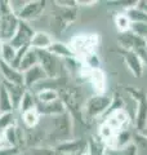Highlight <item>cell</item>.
Segmentation results:
<instances>
[{"label":"cell","instance_id":"obj_1","mask_svg":"<svg viewBox=\"0 0 147 155\" xmlns=\"http://www.w3.org/2000/svg\"><path fill=\"white\" fill-rule=\"evenodd\" d=\"M45 122V128H43L45 140H49L52 142L51 147H54L65 141L72 138L74 133V119L72 115L65 111L61 115L57 116H49Z\"/></svg>","mask_w":147,"mask_h":155},{"label":"cell","instance_id":"obj_2","mask_svg":"<svg viewBox=\"0 0 147 155\" xmlns=\"http://www.w3.org/2000/svg\"><path fill=\"white\" fill-rule=\"evenodd\" d=\"M114 96L111 94H94L89 97L83 106L80 119L83 120V123L90 124L93 123L97 118L100 116H106V114L109 113V110L111 107L112 102H114Z\"/></svg>","mask_w":147,"mask_h":155},{"label":"cell","instance_id":"obj_3","mask_svg":"<svg viewBox=\"0 0 147 155\" xmlns=\"http://www.w3.org/2000/svg\"><path fill=\"white\" fill-rule=\"evenodd\" d=\"M18 26L19 18L9 7V2H0V41H11Z\"/></svg>","mask_w":147,"mask_h":155},{"label":"cell","instance_id":"obj_4","mask_svg":"<svg viewBox=\"0 0 147 155\" xmlns=\"http://www.w3.org/2000/svg\"><path fill=\"white\" fill-rule=\"evenodd\" d=\"M117 44H119L120 49L134 52L141 58L143 65L147 66V41L143 38H139L132 31H128L124 34H119Z\"/></svg>","mask_w":147,"mask_h":155},{"label":"cell","instance_id":"obj_5","mask_svg":"<svg viewBox=\"0 0 147 155\" xmlns=\"http://www.w3.org/2000/svg\"><path fill=\"white\" fill-rule=\"evenodd\" d=\"M98 43H100V38L97 34H80L74 38L68 45L72 49L75 57L83 60L84 57L94 53Z\"/></svg>","mask_w":147,"mask_h":155},{"label":"cell","instance_id":"obj_6","mask_svg":"<svg viewBox=\"0 0 147 155\" xmlns=\"http://www.w3.org/2000/svg\"><path fill=\"white\" fill-rule=\"evenodd\" d=\"M77 18L76 8H66L60 7L56 4V9L51 16V27L56 34H61L70 27Z\"/></svg>","mask_w":147,"mask_h":155},{"label":"cell","instance_id":"obj_7","mask_svg":"<svg viewBox=\"0 0 147 155\" xmlns=\"http://www.w3.org/2000/svg\"><path fill=\"white\" fill-rule=\"evenodd\" d=\"M126 92L134 101H137V113H136V128L139 132L147 124V93L137 87H126Z\"/></svg>","mask_w":147,"mask_h":155},{"label":"cell","instance_id":"obj_8","mask_svg":"<svg viewBox=\"0 0 147 155\" xmlns=\"http://www.w3.org/2000/svg\"><path fill=\"white\" fill-rule=\"evenodd\" d=\"M38 56H39V66L47 74L48 79L52 80L58 79L62 70L61 67L63 65V61H61L56 56H53L48 51H38Z\"/></svg>","mask_w":147,"mask_h":155},{"label":"cell","instance_id":"obj_9","mask_svg":"<svg viewBox=\"0 0 147 155\" xmlns=\"http://www.w3.org/2000/svg\"><path fill=\"white\" fill-rule=\"evenodd\" d=\"M35 32L36 31H34V28L30 26V23L19 21V26L17 28L16 34H14V36L12 38V40L9 41V44L13 48H16L17 51L28 48L31 45V41Z\"/></svg>","mask_w":147,"mask_h":155},{"label":"cell","instance_id":"obj_10","mask_svg":"<svg viewBox=\"0 0 147 155\" xmlns=\"http://www.w3.org/2000/svg\"><path fill=\"white\" fill-rule=\"evenodd\" d=\"M47 7V2H43V0H30V2L26 3V5L23 7V9L17 14V17L19 18V21L23 22H30L34 19H38L40 16H43L44 11H45Z\"/></svg>","mask_w":147,"mask_h":155},{"label":"cell","instance_id":"obj_11","mask_svg":"<svg viewBox=\"0 0 147 155\" xmlns=\"http://www.w3.org/2000/svg\"><path fill=\"white\" fill-rule=\"evenodd\" d=\"M54 149L63 155H81L88 150V141L83 138H71L57 145Z\"/></svg>","mask_w":147,"mask_h":155},{"label":"cell","instance_id":"obj_12","mask_svg":"<svg viewBox=\"0 0 147 155\" xmlns=\"http://www.w3.org/2000/svg\"><path fill=\"white\" fill-rule=\"evenodd\" d=\"M119 53L122 57V61L128 67V70L133 74L136 78H141L143 74V62L141 61V58L132 51H126V49H120L119 48Z\"/></svg>","mask_w":147,"mask_h":155},{"label":"cell","instance_id":"obj_13","mask_svg":"<svg viewBox=\"0 0 147 155\" xmlns=\"http://www.w3.org/2000/svg\"><path fill=\"white\" fill-rule=\"evenodd\" d=\"M0 80L4 83H12L17 85L23 84V74L19 70L14 69L13 66L5 64L0 60Z\"/></svg>","mask_w":147,"mask_h":155},{"label":"cell","instance_id":"obj_14","mask_svg":"<svg viewBox=\"0 0 147 155\" xmlns=\"http://www.w3.org/2000/svg\"><path fill=\"white\" fill-rule=\"evenodd\" d=\"M48 79L47 74L43 71V69L39 65L34 66L32 69L27 70L23 72V84L26 87V89H34L36 85H39L43 81Z\"/></svg>","mask_w":147,"mask_h":155},{"label":"cell","instance_id":"obj_15","mask_svg":"<svg viewBox=\"0 0 147 155\" xmlns=\"http://www.w3.org/2000/svg\"><path fill=\"white\" fill-rule=\"evenodd\" d=\"M39 65V56H38V51L34 49V48H27L24 53L22 54V58L19 61V65H18V70L22 72H26L27 70L32 69L34 66Z\"/></svg>","mask_w":147,"mask_h":155},{"label":"cell","instance_id":"obj_16","mask_svg":"<svg viewBox=\"0 0 147 155\" xmlns=\"http://www.w3.org/2000/svg\"><path fill=\"white\" fill-rule=\"evenodd\" d=\"M32 92L35 93L38 104H51L60 100V93L53 87H43V88L38 91H32Z\"/></svg>","mask_w":147,"mask_h":155},{"label":"cell","instance_id":"obj_17","mask_svg":"<svg viewBox=\"0 0 147 155\" xmlns=\"http://www.w3.org/2000/svg\"><path fill=\"white\" fill-rule=\"evenodd\" d=\"M53 43H54V40H53L51 34L44 32V31H36L32 38L30 47L36 51H48Z\"/></svg>","mask_w":147,"mask_h":155},{"label":"cell","instance_id":"obj_18","mask_svg":"<svg viewBox=\"0 0 147 155\" xmlns=\"http://www.w3.org/2000/svg\"><path fill=\"white\" fill-rule=\"evenodd\" d=\"M48 52L52 53L53 56H56L57 58H60L61 61H67V60H71V58H76L70 45L63 44V43H60V41L53 43L51 48L48 49Z\"/></svg>","mask_w":147,"mask_h":155},{"label":"cell","instance_id":"obj_19","mask_svg":"<svg viewBox=\"0 0 147 155\" xmlns=\"http://www.w3.org/2000/svg\"><path fill=\"white\" fill-rule=\"evenodd\" d=\"M2 81V80H0ZM2 84L5 87L7 92L9 93V96H11V100L13 102V106H14V110L18 109L19 106V102H21L22 97L24 94V92H26V87L24 85H17V84H12V83H4V81H2Z\"/></svg>","mask_w":147,"mask_h":155},{"label":"cell","instance_id":"obj_20","mask_svg":"<svg viewBox=\"0 0 147 155\" xmlns=\"http://www.w3.org/2000/svg\"><path fill=\"white\" fill-rule=\"evenodd\" d=\"M21 119H22V123L24 125V128L26 129H34L40 124L41 115L39 114V111L36 109H32V110H28V111L22 113Z\"/></svg>","mask_w":147,"mask_h":155},{"label":"cell","instance_id":"obj_21","mask_svg":"<svg viewBox=\"0 0 147 155\" xmlns=\"http://www.w3.org/2000/svg\"><path fill=\"white\" fill-rule=\"evenodd\" d=\"M36 97H35V93L31 91V89H27L24 92V94L22 97L21 102H19V106H18V111L19 114L24 113V111H28V110H32V109H36Z\"/></svg>","mask_w":147,"mask_h":155},{"label":"cell","instance_id":"obj_22","mask_svg":"<svg viewBox=\"0 0 147 155\" xmlns=\"http://www.w3.org/2000/svg\"><path fill=\"white\" fill-rule=\"evenodd\" d=\"M14 106L11 100V96L7 92L5 87L2 84L0 81V114H5V113H14Z\"/></svg>","mask_w":147,"mask_h":155},{"label":"cell","instance_id":"obj_23","mask_svg":"<svg viewBox=\"0 0 147 155\" xmlns=\"http://www.w3.org/2000/svg\"><path fill=\"white\" fill-rule=\"evenodd\" d=\"M88 153L89 155H106L107 147L98 136H93L88 141Z\"/></svg>","mask_w":147,"mask_h":155},{"label":"cell","instance_id":"obj_24","mask_svg":"<svg viewBox=\"0 0 147 155\" xmlns=\"http://www.w3.org/2000/svg\"><path fill=\"white\" fill-rule=\"evenodd\" d=\"M18 51L16 48H13L9 43H2V51H0V60L5 64L13 66L14 61L17 58Z\"/></svg>","mask_w":147,"mask_h":155},{"label":"cell","instance_id":"obj_25","mask_svg":"<svg viewBox=\"0 0 147 155\" xmlns=\"http://www.w3.org/2000/svg\"><path fill=\"white\" fill-rule=\"evenodd\" d=\"M114 23H115V26L117 28V31H119L120 34L130 31L132 22H130L129 17L126 16V13H117L114 17Z\"/></svg>","mask_w":147,"mask_h":155},{"label":"cell","instance_id":"obj_26","mask_svg":"<svg viewBox=\"0 0 147 155\" xmlns=\"http://www.w3.org/2000/svg\"><path fill=\"white\" fill-rule=\"evenodd\" d=\"M125 13H126V16L129 17L132 23H136V22L137 23H147V13L138 11L136 7L126 9Z\"/></svg>","mask_w":147,"mask_h":155},{"label":"cell","instance_id":"obj_27","mask_svg":"<svg viewBox=\"0 0 147 155\" xmlns=\"http://www.w3.org/2000/svg\"><path fill=\"white\" fill-rule=\"evenodd\" d=\"M107 155H138V149H137L134 142H130L122 149L107 150Z\"/></svg>","mask_w":147,"mask_h":155},{"label":"cell","instance_id":"obj_28","mask_svg":"<svg viewBox=\"0 0 147 155\" xmlns=\"http://www.w3.org/2000/svg\"><path fill=\"white\" fill-rule=\"evenodd\" d=\"M27 155H63L51 146H39L27 150Z\"/></svg>","mask_w":147,"mask_h":155},{"label":"cell","instance_id":"obj_29","mask_svg":"<svg viewBox=\"0 0 147 155\" xmlns=\"http://www.w3.org/2000/svg\"><path fill=\"white\" fill-rule=\"evenodd\" d=\"M17 124L16 123V116L14 113H5V114H0V130H5L12 125Z\"/></svg>","mask_w":147,"mask_h":155},{"label":"cell","instance_id":"obj_30","mask_svg":"<svg viewBox=\"0 0 147 155\" xmlns=\"http://www.w3.org/2000/svg\"><path fill=\"white\" fill-rule=\"evenodd\" d=\"M130 31L136 34L137 36L139 38H147V23H132V27H130Z\"/></svg>","mask_w":147,"mask_h":155},{"label":"cell","instance_id":"obj_31","mask_svg":"<svg viewBox=\"0 0 147 155\" xmlns=\"http://www.w3.org/2000/svg\"><path fill=\"white\" fill-rule=\"evenodd\" d=\"M134 143L137 149H138V151H143L146 155H147V137H145L143 134H141L139 132H137L134 134Z\"/></svg>","mask_w":147,"mask_h":155},{"label":"cell","instance_id":"obj_32","mask_svg":"<svg viewBox=\"0 0 147 155\" xmlns=\"http://www.w3.org/2000/svg\"><path fill=\"white\" fill-rule=\"evenodd\" d=\"M22 153V150H19L17 147H2L0 149V155H19Z\"/></svg>","mask_w":147,"mask_h":155},{"label":"cell","instance_id":"obj_33","mask_svg":"<svg viewBox=\"0 0 147 155\" xmlns=\"http://www.w3.org/2000/svg\"><path fill=\"white\" fill-rule=\"evenodd\" d=\"M136 8L141 12L147 13V0H138L136 4Z\"/></svg>","mask_w":147,"mask_h":155},{"label":"cell","instance_id":"obj_34","mask_svg":"<svg viewBox=\"0 0 147 155\" xmlns=\"http://www.w3.org/2000/svg\"><path fill=\"white\" fill-rule=\"evenodd\" d=\"M9 145L7 143V140H5V134H4L3 130H0V149L2 147H8Z\"/></svg>","mask_w":147,"mask_h":155},{"label":"cell","instance_id":"obj_35","mask_svg":"<svg viewBox=\"0 0 147 155\" xmlns=\"http://www.w3.org/2000/svg\"><path fill=\"white\" fill-rule=\"evenodd\" d=\"M139 133H141V134H143L145 137H147V124L145 125V128H143V129L139 130Z\"/></svg>","mask_w":147,"mask_h":155},{"label":"cell","instance_id":"obj_36","mask_svg":"<svg viewBox=\"0 0 147 155\" xmlns=\"http://www.w3.org/2000/svg\"><path fill=\"white\" fill-rule=\"evenodd\" d=\"M0 51H2V41H0Z\"/></svg>","mask_w":147,"mask_h":155},{"label":"cell","instance_id":"obj_37","mask_svg":"<svg viewBox=\"0 0 147 155\" xmlns=\"http://www.w3.org/2000/svg\"><path fill=\"white\" fill-rule=\"evenodd\" d=\"M106 155H107V154H106Z\"/></svg>","mask_w":147,"mask_h":155}]
</instances>
